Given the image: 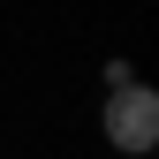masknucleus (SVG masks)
Instances as JSON below:
<instances>
[{
    "mask_svg": "<svg viewBox=\"0 0 159 159\" xmlns=\"http://www.w3.org/2000/svg\"><path fill=\"white\" fill-rule=\"evenodd\" d=\"M98 129H106V144L121 152V159H152V144H159V91L152 84H114L106 91V106H98Z\"/></svg>",
    "mask_w": 159,
    "mask_h": 159,
    "instance_id": "f257e3e1",
    "label": "nucleus"
}]
</instances>
